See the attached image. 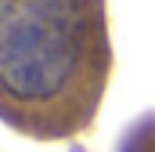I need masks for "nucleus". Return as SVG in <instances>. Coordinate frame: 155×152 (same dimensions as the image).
<instances>
[{
  "label": "nucleus",
  "instance_id": "1",
  "mask_svg": "<svg viewBox=\"0 0 155 152\" xmlns=\"http://www.w3.org/2000/svg\"><path fill=\"white\" fill-rule=\"evenodd\" d=\"M87 47V0H0V87L18 102H51Z\"/></svg>",
  "mask_w": 155,
  "mask_h": 152
}]
</instances>
